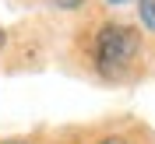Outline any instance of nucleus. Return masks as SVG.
<instances>
[{
	"instance_id": "obj_5",
	"label": "nucleus",
	"mask_w": 155,
	"mask_h": 144,
	"mask_svg": "<svg viewBox=\"0 0 155 144\" xmlns=\"http://www.w3.org/2000/svg\"><path fill=\"white\" fill-rule=\"evenodd\" d=\"M0 46H4V32H0Z\"/></svg>"
},
{
	"instance_id": "obj_2",
	"label": "nucleus",
	"mask_w": 155,
	"mask_h": 144,
	"mask_svg": "<svg viewBox=\"0 0 155 144\" xmlns=\"http://www.w3.org/2000/svg\"><path fill=\"white\" fill-rule=\"evenodd\" d=\"M141 21L145 28H155V0H141Z\"/></svg>"
},
{
	"instance_id": "obj_6",
	"label": "nucleus",
	"mask_w": 155,
	"mask_h": 144,
	"mask_svg": "<svg viewBox=\"0 0 155 144\" xmlns=\"http://www.w3.org/2000/svg\"><path fill=\"white\" fill-rule=\"evenodd\" d=\"M113 4H120V0H113Z\"/></svg>"
},
{
	"instance_id": "obj_4",
	"label": "nucleus",
	"mask_w": 155,
	"mask_h": 144,
	"mask_svg": "<svg viewBox=\"0 0 155 144\" xmlns=\"http://www.w3.org/2000/svg\"><path fill=\"white\" fill-rule=\"evenodd\" d=\"M102 144H124V141H116V137H109V141H102Z\"/></svg>"
},
{
	"instance_id": "obj_3",
	"label": "nucleus",
	"mask_w": 155,
	"mask_h": 144,
	"mask_svg": "<svg viewBox=\"0 0 155 144\" xmlns=\"http://www.w3.org/2000/svg\"><path fill=\"white\" fill-rule=\"evenodd\" d=\"M57 4H64V7H74V4H81V0H57Z\"/></svg>"
},
{
	"instance_id": "obj_1",
	"label": "nucleus",
	"mask_w": 155,
	"mask_h": 144,
	"mask_svg": "<svg viewBox=\"0 0 155 144\" xmlns=\"http://www.w3.org/2000/svg\"><path fill=\"white\" fill-rule=\"evenodd\" d=\"M137 56V32L134 28H124V25H102L95 39V67L102 77L116 81L124 77L127 67L134 63Z\"/></svg>"
}]
</instances>
